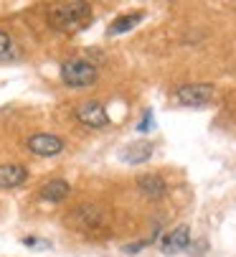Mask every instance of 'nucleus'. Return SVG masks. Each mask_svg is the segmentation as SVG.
I'll use <instances>...</instances> for the list:
<instances>
[{"label": "nucleus", "mask_w": 236, "mask_h": 257, "mask_svg": "<svg viewBox=\"0 0 236 257\" xmlns=\"http://www.w3.org/2000/svg\"><path fill=\"white\" fill-rule=\"evenodd\" d=\"M61 79L69 87H89L97 82V66L87 59H69L61 66Z\"/></svg>", "instance_id": "nucleus-1"}, {"label": "nucleus", "mask_w": 236, "mask_h": 257, "mask_svg": "<svg viewBox=\"0 0 236 257\" xmlns=\"http://www.w3.org/2000/svg\"><path fill=\"white\" fill-rule=\"evenodd\" d=\"M87 18H89V11L84 6H59L49 16L51 26L64 28V31H76L79 26L87 23Z\"/></svg>", "instance_id": "nucleus-2"}, {"label": "nucleus", "mask_w": 236, "mask_h": 257, "mask_svg": "<svg viewBox=\"0 0 236 257\" xmlns=\"http://www.w3.org/2000/svg\"><path fill=\"white\" fill-rule=\"evenodd\" d=\"M216 87L213 84H185L175 92V102L185 107H203L213 99Z\"/></svg>", "instance_id": "nucleus-3"}, {"label": "nucleus", "mask_w": 236, "mask_h": 257, "mask_svg": "<svg viewBox=\"0 0 236 257\" xmlns=\"http://www.w3.org/2000/svg\"><path fill=\"white\" fill-rule=\"evenodd\" d=\"M28 151L41 156V158H51V156H59L64 151V140L51 135V133H38L28 140Z\"/></svg>", "instance_id": "nucleus-4"}, {"label": "nucleus", "mask_w": 236, "mask_h": 257, "mask_svg": "<svg viewBox=\"0 0 236 257\" xmlns=\"http://www.w3.org/2000/svg\"><path fill=\"white\" fill-rule=\"evenodd\" d=\"M76 120L87 127H104L109 122V115L104 112V107L99 102L89 99V102H82L76 107Z\"/></svg>", "instance_id": "nucleus-5"}, {"label": "nucleus", "mask_w": 236, "mask_h": 257, "mask_svg": "<svg viewBox=\"0 0 236 257\" xmlns=\"http://www.w3.org/2000/svg\"><path fill=\"white\" fill-rule=\"evenodd\" d=\"M188 242H190V229H188L185 224H180V227H175V229H170V232L165 234L160 249H163L165 254H175V252L185 249Z\"/></svg>", "instance_id": "nucleus-6"}, {"label": "nucleus", "mask_w": 236, "mask_h": 257, "mask_svg": "<svg viewBox=\"0 0 236 257\" xmlns=\"http://www.w3.org/2000/svg\"><path fill=\"white\" fill-rule=\"evenodd\" d=\"M28 178V171L21 163H6L0 166V189H16Z\"/></svg>", "instance_id": "nucleus-7"}, {"label": "nucleus", "mask_w": 236, "mask_h": 257, "mask_svg": "<svg viewBox=\"0 0 236 257\" xmlns=\"http://www.w3.org/2000/svg\"><path fill=\"white\" fill-rule=\"evenodd\" d=\"M150 156H152V143H147V140H137L122 151L125 163H145V161H150Z\"/></svg>", "instance_id": "nucleus-8"}, {"label": "nucleus", "mask_w": 236, "mask_h": 257, "mask_svg": "<svg viewBox=\"0 0 236 257\" xmlns=\"http://www.w3.org/2000/svg\"><path fill=\"white\" fill-rule=\"evenodd\" d=\"M38 194H41L44 201H64V199L71 194V186H69L66 181H61V178H54V181L44 183Z\"/></svg>", "instance_id": "nucleus-9"}, {"label": "nucleus", "mask_w": 236, "mask_h": 257, "mask_svg": "<svg viewBox=\"0 0 236 257\" xmlns=\"http://www.w3.org/2000/svg\"><path fill=\"white\" fill-rule=\"evenodd\" d=\"M137 186L142 194L152 196V199H160L165 194V181L157 176V173H147V176H140L137 178Z\"/></svg>", "instance_id": "nucleus-10"}, {"label": "nucleus", "mask_w": 236, "mask_h": 257, "mask_svg": "<svg viewBox=\"0 0 236 257\" xmlns=\"http://www.w3.org/2000/svg\"><path fill=\"white\" fill-rule=\"evenodd\" d=\"M142 21V13H132V16H120L117 21H112L109 23V28H107V33L109 36H120V33H127V31H132L137 23Z\"/></svg>", "instance_id": "nucleus-11"}, {"label": "nucleus", "mask_w": 236, "mask_h": 257, "mask_svg": "<svg viewBox=\"0 0 236 257\" xmlns=\"http://www.w3.org/2000/svg\"><path fill=\"white\" fill-rule=\"evenodd\" d=\"M23 244L26 247H36V249H49L51 247L46 239H36V237H23Z\"/></svg>", "instance_id": "nucleus-12"}, {"label": "nucleus", "mask_w": 236, "mask_h": 257, "mask_svg": "<svg viewBox=\"0 0 236 257\" xmlns=\"http://www.w3.org/2000/svg\"><path fill=\"white\" fill-rule=\"evenodd\" d=\"M8 51H11V36L6 31H0V59L8 56Z\"/></svg>", "instance_id": "nucleus-13"}, {"label": "nucleus", "mask_w": 236, "mask_h": 257, "mask_svg": "<svg viewBox=\"0 0 236 257\" xmlns=\"http://www.w3.org/2000/svg\"><path fill=\"white\" fill-rule=\"evenodd\" d=\"M150 125H152V112H150V109H147V112H145V120H142V122L137 125V130H140V133H145V130H147Z\"/></svg>", "instance_id": "nucleus-14"}, {"label": "nucleus", "mask_w": 236, "mask_h": 257, "mask_svg": "<svg viewBox=\"0 0 236 257\" xmlns=\"http://www.w3.org/2000/svg\"><path fill=\"white\" fill-rule=\"evenodd\" d=\"M145 244H147V242H135V244H127V247H125V252H140Z\"/></svg>", "instance_id": "nucleus-15"}]
</instances>
